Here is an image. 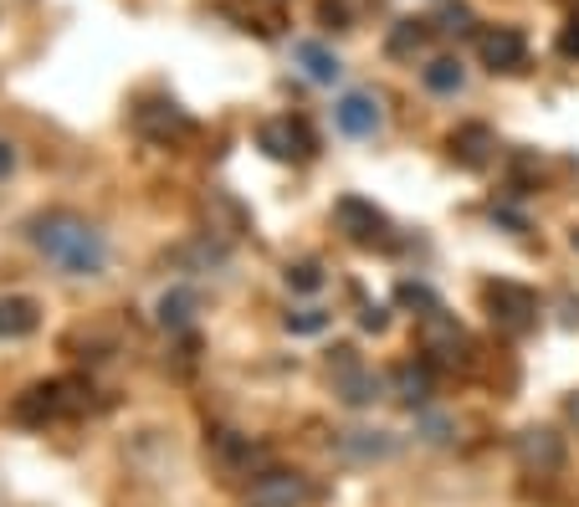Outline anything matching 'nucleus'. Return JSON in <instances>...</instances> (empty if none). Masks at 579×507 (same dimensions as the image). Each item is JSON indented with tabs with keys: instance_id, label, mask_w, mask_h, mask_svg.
Listing matches in <instances>:
<instances>
[{
	"instance_id": "obj_18",
	"label": "nucleus",
	"mask_w": 579,
	"mask_h": 507,
	"mask_svg": "<svg viewBox=\"0 0 579 507\" xmlns=\"http://www.w3.org/2000/svg\"><path fill=\"white\" fill-rule=\"evenodd\" d=\"M195 308H200V302H195V293L175 287V293H164V298H160V323H164V329H185V323L195 318Z\"/></svg>"
},
{
	"instance_id": "obj_26",
	"label": "nucleus",
	"mask_w": 579,
	"mask_h": 507,
	"mask_svg": "<svg viewBox=\"0 0 579 507\" xmlns=\"http://www.w3.org/2000/svg\"><path fill=\"white\" fill-rule=\"evenodd\" d=\"M11 169H15V150H11V144H6V139H0V179L11 175Z\"/></svg>"
},
{
	"instance_id": "obj_16",
	"label": "nucleus",
	"mask_w": 579,
	"mask_h": 507,
	"mask_svg": "<svg viewBox=\"0 0 579 507\" xmlns=\"http://www.w3.org/2000/svg\"><path fill=\"white\" fill-rule=\"evenodd\" d=\"M426 36H431V21H395L385 52L390 57H416L420 46H426Z\"/></svg>"
},
{
	"instance_id": "obj_17",
	"label": "nucleus",
	"mask_w": 579,
	"mask_h": 507,
	"mask_svg": "<svg viewBox=\"0 0 579 507\" xmlns=\"http://www.w3.org/2000/svg\"><path fill=\"white\" fill-rule=\"evenodd\" d=\"M395 395H401L405 405H426L431 400V370H420V364L395 370Z\"/></svg>"
},
{
	"instance_id": "obj_9",
	"label": "nucleus",
	"mask_w": 579,
	"mask_h": 507,
	"mask_svg": "<svg viewBox=\"0 0 579 507\" xmlns=\"http://www.w3.org/2000/svg\"><path fill=\"white\" fill-rule=\"evenodd\" d=\"M134 129L144 139H154V144H170V139L190 134V119H185L175 103H139L134 108Z\"/></svg>"
},
{
	"instance_id": "obj_20",
	"label": "nucleus",
	"mask_w": 579,
	"mask_h": 507,
	"mask_svg": "<svg viewBox=\"0 0 579 507\" xmlns=\"http://www.w3.org/2000/svg\"><path fill=\"white\" fill-rule=\"evenodd\" d=\"M324 329H328L324 308H297V313H287V333H324Z\"/></svg>"
},
{
	"instance_id": "obj_1",
	"label": "nucleus",
	"mask_w": 579,
	"mask_h": 507,
	"mask_svg": "<svg viewBox=\"0 0 579 507\" xmlns=\"http://www.w3.org/2000/svg\"><path fill=\"white\" fill-rule=\"evenodd\" d=\"M31 241L46 252V262H57V267L77 272V277H98V272H103V262H108L103 236H98L88 221L67 216V210L36 216V221H31Z\"/></svg>"
},
{
	"instance_id": "obj_24",
	"label": "nucleus",
	"mask_w": 579,
	"mask_h": 507,
	"mask_svg": "<svg viewBox=\"0 0 579 507\" xmlns=\"http://www.w3.org/2000/svg\"><path fill=\"white\" fill-rule=\"evenodd\" d=\"M446 31H472V11L451 5V11H446Z\"/></svg>"
},
{
	"instance_id": "obj_13",
	"label": "nucleus",
	"mask_w": 579,
	"mask_h": 507,
	"mask_svg": "<svg viewBox=\"0 0 579 507\" xmlns=\"http://www.w3.org/2000/svg\"><path fill=\"white\" fill-rule=\"evenodd\" d=\"M36 323H42V313L31 298H0V339H26Z\"/></svg>"
},
{
	"instance_id": "obj_14",
	"label": "nucleus",
	"mask_w": 579,
	"mask_h": 507,
	"mask_svg": "<svg viewBox=\"0 0 579 507\" xmlns=\"http://www.w3.org/2000/svg\"><path fill=\"white\" fill-rule=\"evenodd\" d=\"M297 62H303V73L313 77V82H339V57L328 52L324 42H297Z\"/></svg>"
},
{
	"instance_id": "obj_4",
	"label": "nucleus",
	"mask_w": 579,
	"mask_h": 507,
	"mask_svg": "<svg viewBox=\"0 0 579 507\" xmlns=\"http://www.w3.org/2000/svg\"><path fill=\"white\" fill-rule=\"evenodd\" d=\"M334 221H339V231L349 241H359V246H380V241H390L385 210H374L370 200H359V195H343L339 206H334Z\"/></svg>"
},
{
	"instance_id": "obj_2",
	"label": "nucleus",
	"mask_w": 579,
	"mask_h": 507,
	"mask_svg": "<svg viewBox=\"0 0 579 507\" xmlns=\"http://www.w3.org/2000/svg\"><path fill=\"white\" fill-rule=\"evenodd\" d=\"M416 339H420V349H426L431 359H441V364H467V354H472V343H467L461 323L451 313H441V308H426V313H420Z\"/></svg>"
},
{
	"instance_id": "obj_6",
	"label": "nucleus",
	"mask_w": 579,
	"mask_h": 507,
	"mask_svg": "<svg viewBox=\"0 0 579 507\" xmlns=\"http://www.w3.org/2000/svg\"><path fill=\"white\" fill-rule=\"evenodd\" d=\"M256 144H262L272 159H313V150H318V139H313V129L303 119H272V123H262Z\"/></svg>"
},
{
	"instance_id": "obj_21",
	"label": "nucleus",
	"mask_w": 579,
	"mask_h": 507,
	"mask_svg": "<svg viewBox=\"0 0 579 507\" xmlns=\"http://www.w3.org/2000/svg\"><path fill=\"white\" fill-rule=\"evenodd\" d=\"M287 283H293L297 293H318V287H324V272L313 267V262H303V267H287Z\"/></svg>"
},
{
	"instance_id": "obj_25",
	"label": "nucleus",
	"mask_w": 579,
	"mask_h": 507,
	"mask_svg": "<svg viewBox=\"0 0 579 507\" xmlns=\"http://www.w3.org/2000/svg\"><path fill=\"white\" fill-rule=\"evenodd\" d=\"M359 323H364L370 333H380V329L390 323V318H385V308H364V313H359Z\"/></svg>"
},
{
	"instance_id": "obj_10",
	"label": "nucleus",
	"mask_w": 579,
	"mask_h": 507,
	"mask_svg": "<svg viewBox=\"0 0 579 507\" xmlns=\"http://www.w3.org/2000/svg\"><path fill=\"white\" fill-rule=\"evenodd\" d=\"M334 123H339L349 139H370L374 129H380V103H374L370 92H349V98H339V108H334Z\"/></svg>"
},
{
	"instance_id": "obj_27",
	"label": "nucleus",
	"mask_w": 579,
	"mask_h": 507,
	"mask_svg": "<svg viewBox=\"0 0 579 507\" xmlns=\"http://www.w3.org/2000/svg\"><path fill=\"white\" fill-rule=\"evenodd\" d=\"M565 410H569V420H575V426H579V389H575V395H569V405H565Z\"/></svg>"
},
{
	"instance_id": "obj_7",
	"label": "nucleus",
	"mask_w": 579,
	"mask_h": 507,
	"mask_svg": "<svg viewBox=\"0 0 579 507\" xmlns=\"http://www.w3.org/2000/svg\"><path fill=\"white\" fill-rule=\"evenodd\" d=\"M477 52L488 62L492 73H518L523 62H528V36L518 26H488L477 36Z\"/></svg>"
},
{
	"instance_id": "obj_12",
	"label": "nucleus",
	"mask_w": 579,
	"mask_h": 507,
	"mask_svg": "<svg viewBox=\"0 0 579 507\" xmlns=\"http://www.w3.org/2000/svg\"><path fill=\"white\" fill-rule=\"evenodd\" d=\"M62 410V385H31L21 400H15V420H26V426H42Z\"/></svg>"
},
{
	"instance_id": "obj_5",
	"label": "nucleus",
	"mask_w": 579,
	"mask_h": 507,
	"mask_svg": "<svg viewBox=\"0 0 579 507\" xmlns=\"http://www.w3.org/2000/svg\"><path fill=\"white\" fill-rule=\"evenodd\" d=\"M313 487L303 472H262L247 493V507H308Z\"/></svg>"
},
{
	"instance_id": "obj_28",
	"label": "nucleus",
	"mask_w": 579,
	"mask_h": 507,
	"mask_svg": "<svg viewBox=\"0 0 579 507\" xmlns=\"http://www.w3.org/2000/svg\"><path fill=\"white\" fill-rule=\"evenodd\" d=\"M575 246H579V231H575Z\"/></svg>"
},
{
	"instance_id": "obj_8",
	"label": "nucleus",
	"mask_w": 579,
	"mask_h": 507,
	"mask_svg": "<svg viewBox=\"0 0 579 507\" xmlns=\"http://www.w3.org/2000/svg\"><path fill=\"white\" fill-rule=\"evenodd\" d=\"M518 462L528 466V472H538V477H549V472L565 466V441L554 431H544V426H534V431L518 436Z\"/></svg>"
},
{
	"instance_id": "obj_3",
	"label": "nucleus",
	"mask_w": 579,
	"mask_h": 507,
	"mask_svg": "<svg viewBox=\"0 0 579 507\" xmlns=\"http://www.w3.org/2000/svg\"><path fill=\"white\" fill-rule=\"evenodd\" d=\"M488 308H492V323L507 333H528L538 323V298L518 283H492L488 287Z\"/></svg>"
},
{
	"instance_id": "obj_15",
	"label": "nucleus",
	"mask_w": 579,
	"mask_h": 507,
	"mask_svg": "<svg viewBox=\"0 0 579 507\" xmlns=\"http://www.w3.org/2000/svg\"><path fill=\"white\" fill-rule=\"evenodd\" d=\"M343 451H349V456H354V462H385L390 451H395V441H390L385 431H349L339 441Z\"/></svg>"
},
{
	"instance_id": "obj_23",
	"label": "nucleus",
	"mask_w": 579,
	"mask_h": 507,
	"mask_svg": "<svg viewBox=\"0 0 579 507\" xmlns=\"http://www.w3.org/2000/svg\"><path fill=\"white\" fill-rule=\"evenodd\" d=\"M559 52H565V57H579V21H569V26L559 31Z\"/></svg>"
},
{
	"instance_id": "obj_11",
	"label": "nucleus",
	"mask_w": 579,
	"mask_h": 507,
	"mask_svg": "<svg viewBox=\"0 0 579 507\" xmlns=\"http://www.w3.org/2000/svg\"><path fill=\"white\" fill-rule=\"evenodd\" d=\"M492 150H498V139H492L488 123H467V129L451 134V154H457V165H467V169H482L492 159Z\"/></svg>"
},
{
	"instance_id": "obj_22",
	"label": "nucleus",
	"mask_w": 579,
	"mask_h": 507,
	"mask_svg": "<svg viewBox=\"0 0 579 507\" xmlns=\"http://www.w3.org/2000/svg\"><path fill=\"white\" fill-rule=\"evenodd\" d=\"M401 302H416V308H436V298L426 293V287H416V283H405V287H401Z\"/></svg>"
},
{
	"instance_id": "obj_19",
	"label": "nucleus",
	"mask_w": 579,
	"mask_h": 507,
	"mask_svg": "<svg viewBox=\"0 0 579 507\" xmlns=\"http://www.w3.org/2000/svg\"><path fill=\"white\" fill-rule=\"evenodd\" d=\"M420 77H426V88L431 92H461V82H467V73H461L457 57H436Z\"/></svg>"
}]
</instances>
